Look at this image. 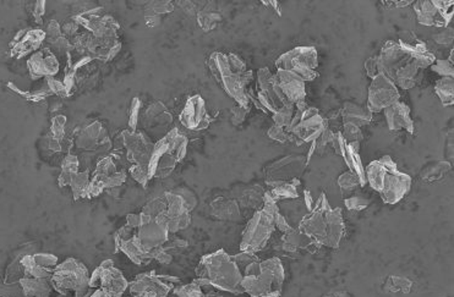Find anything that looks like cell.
I'll use <instances>...</instances> for the list:
<instances>
[{
	"label": "cell",
	"mask_w": 454,
	"mask_h": 297,
	"mask_svg": "<svg viewBox=\"0 0 454 297\" xmlns=\"http://www.w3.org/2000/svg\"><path fill=\"white\" fill-rule=\"evenodd\" d=\"M249 112L250 107H246V108H245V107H240V105H235L234 108H233V112H232V114H233V116H232L233 124H243L245 119H246V116L249 114Z\"/></svg>",
	"instance_id": "obj_53"
},
{
	"label": "cell",
	"mask_w": 454,
	"mask_h": 297,
	"mask_svg": "<svg viewBox=\"0 0 454 297\" xmlns=\"http://www.w3.org/2000/svg\"><path fill=\"white\" fill-rule=\"evenodd\" d=\"M165 208L155 219L165 224L170 234L186 229L191 223L190 212L197 206V198L188 188H178L163 195Z\"/></svg>",
	"instance_id": "obj_7"
},
{
	"label": "cell",
	"mask_w": 454,
	"mask_h": 297,
	"mask_svg": "<svg viewBox=\"0 0 454 297\" xmlns=\"http://www.w3.org/2000/svg\"><path fill=\"white\" fill-rule=\"evenodd\" d=\"M209 68L215 81L230 98L234 99L236 105L245 108L250 107L248 89L254 79V73L248 70L244 60L234 53L215 52L211 54Z\"/></svg>",
	"instance_id": "obj_2"
},
{
	"label": "cell",
	"mask_w": 454,
	"mask_h": 297,
	"mask_svg": "<svg viewBox=\"0 0 454 297\" xmlns=\"http://www.w3.org/2000/svg\"><path fill=\"white\" fill-rule=\"evenodd\" d=\"M285 272L280 258L251 263L243 269L241 287L249 297H280Z\"/></svg>",
	"instance_id": "obj_5"
},
{
	"label": "cell",
	"mask_w": 454,
	"mask_h": 297,
	"mask_svg": "<svg viewBox=\"0 0 454 297\" xmlns=\"http://www.w3.org/2000/svg\"><path fill=\"white\" fill-rule=\"evenodd\" d=\"M20 282L26 296L29 297H48L53 287L50 280L40 277H22Z\"/></svg>",
	"instance_id": "obj_33"
},
{
	"label": "cell",
	"mask_w": 454,
	"mask_h": 297,
	"mask_svg": "<svg viewBox=\"0 0 454 297\" xmlns=\"http://www.w3.org/2000/svg\"><path fill=\"white\" fill-rule=\"evenodd\" d=\"M45 40V31L37 30V29L21 31L11 42V55L20 59L26 55L35 54Z\"/></svg>",
	"instance_id": "obj_22"
},
{
	"label": "cell",
	"mask_w": 454,
	"mask_h": 297,
	"mask_svg": "<svg viewBox=\"0 0 454 297\" xmlns=\"http://www.w3.org/2000/svg\"><path fill=\"white\" fill-rule=\"evenodd\" d=\"M179 121L185 129L194 132L207 129L212 119L206 108L205 99L199 94L191 96L185 102L184 108L180 113Z\"/></svg>",
	"instance_id": "obj_17"
},
{
	"label": "cell",
	"mask_w": 454,
	"mask_h": 297,
	"mask_svg": "<svg viewBox=\"0 0 454 297\" xmlns=\"http://www.w3.org/2000/svg\"><path fill=\"white\" fill-rule=\"evenodd\" d=\"M377 68L379 74H384L388 79H395L397 71L404 65L411 61L409 55L400 48L398 42L387 40L379 50V54L376 56Z\"/></svg>",
	"instance_id": "obj_18"
},
{
	"label": "cell",
	"mask_w": 454,
	"mask_h": 297,
	"mask_svg": "<svg viewBox=\"0 0 454 297\" xmlns=\"http://www.w3.org/2000/svg\"><path fill=\"white\" fill-rule=\"evenodd\" d=\"M74 144L80 151H96L109 144V139L105 126L100 121H93L77 131Z\"/></svg>",
	"instance_id": "obj_21"
},
{
	"label": "cell",
	"mask_w": 454,
	"mask_h": 297,
	"mask_svg": "<svg viewBox=\"0 0 454 297\" xmlns=\"http://www.w3.org/2000/svg\"><path fill=\"white\" fill-rule=\"evenodd\" d=\"M316 243L308 238L305 234L301 233L299 229H292L288 233L283 234L282 238V248L285 252H295L301 248H309Z\"/></svg>",
	"instance_id": "obj_32"
},
{
	"label": "cell",
	"mask_w": 454,
	"mask_h": 297,
	"mask_svg": "<svg viewBox=\"0 0 454 297\" xmlns=\"http://www.w3.org/2000/svg\"><path fill=\"white\" fill-rule=\"evenodd\" d=\"M271 196L273 197L275 202L280 201V199H296L299 198V192H298V188H295L294 185L290 183H275L273 186H271Z\"/></svg>",
	"instance_id": "obj_39"
},
{
	"label": "cell",
	"mask_w": 454,
	"mask_h": 297,
	"mask_svg": "<svg viewBox=\"0 0 454 297\" xmlns=\"http://www.w3.org/2000/svg\"><path fill=\"white\" fill-rule=\"evenodd\" d=\"M264 195H265V191L264 188L259 186V185H255V186H251V188H248L245 190L243 195L240 196V202L244 206V207H249V208H262V204H264Z\"/></svg>",
	"instance_id": "obj_37"
},
{
	"label": "cell",
	"mask_w": 454,
	"mask_h": 297,
	"mask_svg": "<svg viewBox=\"0 0 454 297\" xmlns=\"http://www.w3.org/2000/svg\"><path fill=\"white\" fill-rule=\"evenodd\" d=\"M416 19L420 25L427 26V27H439L444 29L448 27L444 22V17L439 14L437 8L434 6L431 0H418L413 1Z\"/></svg>",
	"instance_id": "obj_27"
},
{
	"label": "cell",
	"mask_w": 454,
	"mask_h": 297,
	"mask_svg": "<svg viewBox=\"0 0 454 297\" xmlns=\"http://www.w3.org/2000/svg\"><path fill=\"white\" fill-rule=\"evenodd\" d=\"M277 70H285L299 76L305 82L319 77V53L315 47H295L275 60Z\"/></svg>",
	"instance_id": "obj_9"
},
{
	"label": "cell",
	"mask_w": 454,
	"mask_h": 297,
	"mask_svg": "<svg viewBox=\"0 0 454 297\" xmlns=\"http://www.w3.org/2000/svg\"><path fill=\"white\" fill-rule=\"evenodd\" d=\"M301 233L311 238L317 246L338 248L345 236V224L340 207L331 206L326 193L317 198L312 211L306 214L299 223Z\"/></svg>",
	"instance_id": "obj_1"
},
{
	"label": "cell",
	"mask_w": 454,
	"mask_h": 297,
	"mask_svg": "<svg viewBox=\"0 0 454 297\" xmlns=\"http://www.w3.org/2000/svg\"><path fill=\"white\" fill-rule=\"evenodd\" d=\"M400 92L395 82L386 75L379 74L372 79L368 94V109L374 113H381L391 105L400 102Z\"/></svg>",
	"instance_id": "obj_16"
},
{
	"label": "cell",
	"mask_w": 454,
	"mask_h": 297,
	"mask_svg": "<svg viewBox=\"0 0 454 297\" xmlns=\"http://www.w3.org/2000/svg\"><path fill=\"white\" fill-rule=\"evenodd\" d=\"M308 167L304 154H290L278 159L265 168L266 183L273 186L275 183H290L299 178Z\"/></svg>",
	"instance_id": "obj_15"
},
{
	"label": "cell",
	"mask_w": 454,
	"mask_h": 297,
	"mask_svg": "<svg viewBox=\"0 0 454 297\" xmlns=\"http://www.w3.org/2000/svg\"><path fill=\"white\" fill-rule=\"evenodd\" d=\"M140 100L137 98L134 99L133 103H131V108H130L129 126L131 131H136L137 123H139V119H140Z\"/></svg>",
	"instance_id": "obj_52"
},
{
	"label": "cell",
	"mask_w": 454,
	"mask_h": 297,
	"mask_svg": "<svg viewBox=\"0 0 454 297\" xmlns=\"http://www.w3.org/2000/svg\"><path fill=\"white\" fill-rule=\"evenodd\" d=\"M79 172H80V160L77 158V155L68 154L61 165V174H60L59 180H58L60 188L70 186L73 178Z\"/></svg>",
	"instance_id": "obj_34"
},
{
	"label": "cell",
	"mask_w": 454,
	"mask_h": 297,
	"mask_svg": "<svg viewBox=\"0 0 454 297\" xmlns=\"http://www.w3.org/2000/svg\"><path fill=\"white\" fill-rule=\"evenodd\" d=\"M126 180V172L121 159L115 154L105 155L97 164L89 186V198L96 197L105 190L119 188Z\"/></svg>",
	"instance_id": "obj_10"
},
{
	"label": "cell",
	"mask_w": 454,
	"mask_h": 297,
	"mask_svg": "<svg viewBox=\"0 0 454 297\" xmlns=\"http://www.w3.org/2000/svg\"><path fill=\"white\" fill-rule=\"evenodd\" d=\"M345 141L350 142H361L364 139V135L358 126L351 124H343V131H340Z\"/></svg>",
	"instance_id": "obj_50"
},
{
	"label": "cell",
	"mask_w": 454,
	"mask_h": 297,
	"mask_svg": "<svg viewBox=\"0 0 454 297\" xmlns=\"http://www.w3.org/2000/svg\"><path fill=\"white\" fill-rule=\"evenodd\" d=\"M384 112L391 131L405 130L408 134H414V120L411 119L410 108L405 103L397 102Z\"/></svg>",
	"instance_id": "obj_25"
},
{
	"label": "cell",
	"mask_w": 454,
	"mask_h": 297,
	"mask_svg": "<svg viewBox=\"0 0 454 297\" xmlns=\"http://www.w3.org/2000/svg\"><path fill=\"white\" fill-rule=\"evenodd\" d=\"M188 144L189 141L186 136L176 128L156 141L149 163L151 180L168 176L174 170L176 164L185 158Z\"/></svg>",
	"instance_id": "obj_6"
},
{
	"label": "cell",
	"mask_w": 454,
	"mask_h": 297,
	"mask_svg": "<svg viewBox=\"0 0 454 297\" xmlns=\"http://www.w3.org/2000/svg\"><path fill=\"white\" fill-rule=\"evenodd\" d=\"M340 112L343 124H351L358 128H363L372 121V113L368 109V107L354 102H345Z\"/></svg>",
	"instance_id": "obj_28"
},
{
	"label": "cell",
	"mask_w": 454,
	"mask_h": 297,
	"mask_svg": "<svg viewBox=\"0 0 454 297\" xmlns=\"http://www.w3.org/2000/svg\"><path fill=\"white\" fill-rule=\"evenodd\" d=\"M451 168H452V164L449 163V162H444V160L432 162V163L427 164L421 170L420 176L427 183H434V181H439V180L444 178V175L451 170Z\"/></svg>",
	"instance_id": "obj_35"
},
{
	"label": "cell",
	"mask_w": 454,
	"mask_h": 297,
	"mask_svg": "<svg viewBox=\"0 0 454 297\" xmlns=\"http://www.w3.org/2000/svg\"><path fill=\"white\" fill-rule=\"evenodd\" d=\"M265 6H271L273 9H275V11H277V14L278 15H282V10H280V3L278 1H275V0H271V1H262Z\"/></svg>",
	"instance_id": "obj_59"
},
{
	"label": "cell",
	"mask_w": 454,
	"mask_h": 297,
	"mask_svg": "<svg viewBox=\"0 0 454 297\" xmlns=\"http://www.w3.org/2000/svg\"><path fill=\"white\" fill-rule=\"evenodd\" d=\"M257 91L265 92L278 109L280 107L288 105V100L285 99V94L282 93L275 74H272L268 68H261L257 71Z\"/></svg>",
	"instance_id": "obj_26"
},
{
	"label": "cell",
	"mask_w": 454,
	"mask_h": 297,
	"mask_svg": "<svg viewBox=\"0 0 454 297\" xmlns=\"http://www.w3.org/2000/svg\"><path fill=\"white\" fill-rule=\"evenodd\" d=\"M326 297H350L347 292H333V294H331V295H328V296Z\"/></svg>",
	"instance_id": "obj_62"
},
{
	"label": "cell",
	"mask_w": 454,
	"mask_h": 297,
	"mask_svg": "<svg viewBox=\"0 0 454 297\" xmlns=\"http://www.w3.org/2000/svg\"><path fill=\"white\" fill-rule=\"evenodd\" d=\"M366 181L379 193L384 204H397L408 195L411 178L400 172L391 155H384L365 168Z\"/></svg>",
	"instance_id": "obj_3"
},
{
	"label": "cell",
	"mask_w": 454,
	"mask_h": 297,
	"mask_svg": "<svg viewBox=\"0 0 454 297\" xmlns=\"http://www.w3.org/2000/svg\"><path fill=\"white\" fill-rule=\"evenodd\" d=\"M232 257L234 259V262L238 264V267L240 268L241 272H243V269H244L245 267H248V266L251 264V263L259 261V258L257 257L255 253L243 252V251H241L239 254L232 256Z\"/></svg>",
	"instance_id": "obj_51"
},
{
	"label": "cell",
	"mask_w": 454,
	"mask_h": 297,
	"mask_svg": "<svg viewBox=\"0 0 454 297\" xmlns=\"http://www.w3.org/2000/svg\"><path fill=\"white\" fill-rule=\"evenodd\" d=\"M179 282L178 277L157 275L155 272L144 273L129 282L123 297H167Z\"/></svg>",
	"instance_id": "obj_13"
},
{
	"label": "cell",
	"mask_w": 454,
	"mask_h": 297,
	"mask_svg": "<svg viewBox=\"0 0 454 297\" xmlns=\"http://www.w3.org/2000/svg\"><path fill=\"white\" fill-rule=\"evenodd\" d=\"M370 201L368 198L364 197V196H360V195H355V196H350V197H347L345 199V208L348 211H364V209L369 207Z\"/></svg>",
	"instance_id": "obj_48"
},
{
	"label": "cell",
	"mask_w": 454,
	"mask_h": 297,
	"mask_svg": "<svg viewBox=\"0 0 454 297\" xmlns=\"http://www.w3.org/2000/svg\"><path fill=\"white\" fill-rule=\"evenodd\" d=\"M129 282L112 259L102 263L90 277V289H100L108 297H123Z\"/></svg>",
	"instance_id": "obj_14"
},
{
	"label": "cell",
	"mask_w": 454,
	"mask_h": 297,
	"mask_svg": "<svg viewBox=\"0 0 454 297\" xmlns=\"http://www.w3.org/2000/svg\"><path fill=\"white\" fill-rule=\"evenodd\" d=\"M144 118H145L146 125L151 130L165 129V132H169L168 126L173 123V116L160 102L151 105L150 108L146 110Z\"/></svg>",
	"instance_id": "obj_29"
},
{
	"label": "cell",
	"mask_w": 454,
	"mask_h": 297,
	"mask_svg": "<svg viewBox=\"0 0 454 297\" xmlns=\"http://www.w3.org/2000/svg\"><path fill=\"white\" fill-rule=\"evenodd\" d=\"M27 68L33 79H54V76L59 74L61 60L54 50L43 48L31 55Z\"/></svg>",
	"instance_id": "obj_19"
},
{
	"label": "cell",
	"mask_w": 454,
	"mask_h": 297,
	"mask_svg": "<svg viewBox=\"0 0 454 297\" xmlns=\"http://www.w3.org/2000/svg\"><path fill=\"white\" fill-rule=\"evenodd\" d=\"M410 4H413V1L411 0H407V1H402V0H400V1H384V6H388L389 8H404V6H410Z\"/></svg>",
	"instance_id": "obj_57"
},
{
	"label": "cell",
	"mask_w": 454,
	"mask_h": 297,
	"mask_svg": "<svg viewBox=\"0 0 454 297\" xmlns=\"http://www.w3.org/2000/svg\"><path fill=\"white\" fill-rule=\"evenodd\" d=\"M275 218L265 211L259 209L255 212L252 218L245 227L240 250L243 252L256 253L262 251L270 241L272 234L275 231Z\"/></svg>",
	"instance_id": "obj_11"
},
{
	"label": "cell",
	"mask_w": 454,
	"mask_h": 297,
	"mask_svg": "<svg viewBox=\"0 0 454 297\" xmlns=\"http://www.w3.org/2000/svg\"><path fill=\"white\" fill-rule=\"evenodd\" d=\"M326 128H328V121L319 114V109L309 107L304 112L295 110L287 131L294 135L301 144H311L319 139Z\"/></svg>",
	"instance_id": "obj_12"
},
{
	"label": "cell",
	"mask_w": 454,
	"mask_h": 297,
	"mask_svg": "<svg viewBox=\"0 0 454 297\" xmlns=\"http://www.w3.org/2000/svg\"><path fill=\"white\" fill-rule=\"evenodd\" d=\"M52 287L61 295L68 292H75V297H87L90 289L89 269L84 263L75 258H68L66 261L54 268L50 277Z\"/></svg>",
	"instance_id": "obj_8"
},
{
	"label": "cell",
	"mask_w": 454,
	"mask_h": 297,
	"mask_svg": "<svg viewBox=\"0 0 454 297\" xmlns=\"http://www.w3.org/2000/svg\"><path fill=\"white\" fill-rule=\"evenodd\" d=\"M89 297H108V296L105 295V292L102 291V290H100V289H96V291L92 292V294H91L90 296Z\"/></svg>",
	"instance_id": "obj_61"
},
{
	"label": "cell",
	"mask_w": 454,
	"mask_h": 297,
	"mask_svg": "<svg viewBox=\"0 0 454 297\" xmlns=\"http://www.w3.org/2000/svg\"><path fill=\"white\" fill-rule=\"evenodd\" d=\"M454 30L452 27H444L442 32H439L432 36V40L434 45H441V47H453Z\"/></svg>",
	"instance_id": "obj_49"
},
{
	"label": "cell",
	"mask_w": 454,
	"mask_h": 297,
	"mask_svg": "<svg viewBox=\"0 0 454 297\" xmlns=\"http://www.w3.org/2000/svg\"><path fill=\"white\" fill-rule=\"evenodd\" d=\"M196 275L205 279L209 284L207 287H213L218 291L235 295L245 294L241 287L243 272L225 250L204 256L196 268Z\"/></svg>",
	"instance_id": "obj_4"
},
{
	"label": "cell",
	"mask_w": 454,
	"mask_h": 297,
	"mask_svg": "<svg viewBox=\"0 0 454 297\" xmlns=\"http://www.w3.org/2000/svg\"><path fill=\"white\" fill-rule=\"evenodd\" d=\"M420 79H421V75H420L419 68L413 61H410L397 71L393 82L397 86V89L407 91V89H414L415 86L419 84Z\"/></svg>",
	"instance_id": "obj_31"
},
{
	"label": "cell",
	"mask_w": 454,
	"mask_h": 297,
	"mask_svg": "<svg viewBox=\"0 0 454 297\" xmlns=\"http://www.w3.org/2000/svg\"><path fill=\"white\" fill-rule=\"evenodd\" d=\"M173 292L178 297H206L204 289L195 282L183 287H174Z\"/></svg>",
	"instance_id": "obj_44"
},
{
	"label": "cell",
	"mask_w": 454,
	"mask_h": 297,
	"mask_svg": "<svg viewBox=\"0 0 454 297\" xmlns=\"http://www.w3.org/2000/svg\"><path fill=\"white\" fill-rule=\"evenodd\" d=\"M364 68L366 74H368V76H369L371 79H374V77H376V76L379 74L376 56H371L369 59L365 60Z\"/></svg>",
	"instance_id": "obj_54"
},
{
	"label": "cell",
	"mask_w": 454,
	"mask_h": 297,
	"mask_svg": "<svg viewBox=\"0 0 454 297\" xmlns=\"http://www.w3.org/2000/svg\"><path fill=\"white\" fill-rule=\"evenodd\" d=\"M315 152H316V141H314V142H311V144H310L309 153H308V155H306V163H310V160H311V158H312V155H314Z\"/></svg>",
	"instance_id": "obj_60"
},
{
	"label": "cell",
	"mask_w": 454,
	"mask_h": 297,
	"mask_svg": "<svg viewBox=\"0 0 454 297\" xmlns=\"http://www.w3.org/2000/svg\"><path fill=\"white\" fill-rule=\"evenodd\" d=\"M333 147L337 153L340 154L345 159L347 167L349 168V172L354 173L359 178L361 188H364L368 183L366 181V174H365L364 164L361 160L359 152H356L350 147L349 144L345 141L343 135L340 131L335 132V141H333Z\"/></svg>",
	"instance_id": "obj_23"
},
{
	"label": "cell",
	"mask_w": 454,
	"mask_h": 297,
	"mask_svg": "<svg viewBox=\"0 0 454 297\" xmlns=\"http://www.w3.org/2000/svg\"><path fill=\"white\" fill-rule=\"evenodd\" d=\"M432 3L444 17L446 25L448 26L451 20L453 19V0H432Z\"/></svg>",
	"instance_id": "obj_47"
},
{
	"label": "cell",
	"mask_w": 454,
	"mask_h": 297,
	"mask_svg": "<svg viewBox=\"0 0 454 297\" xmlns=\"http://www.w3.org/2000/svg\"><path fill=\"white\" fill-rule=\"evenodd\" d=\"M338 186L343 195H349L354 192L356 188H360L359 178L351 172H345L338 178Z\"/></svg>",
	"instance_id": "obj_43"
},
{
	"label": "cell",
	"mask_w": 454,
	"mask_h": 297,
	"mask_svg": "<svg viewBox=\"0 0 454 297\" xmlns=\"http://www.w3.org/2000/svg\"><path fill=\"white\" fill-rule=\"evenodd\" d=\"M338 115H340V110H332V112H331L330 114H328V118H327V119H326V120L333 119V118H335H335H337V116H338Z\"/></svg>",
	"instance_id": "obj_63"
},
{
	"label": "cell",
	"mask_w": 454,
	"mask_h": 297,
	"mask_svg": "<svg viewBox=\"0 0 454 297\" xmlns=\"http://www.w3.org/2000/svg\"><path fill=\"white\" fill-rule=\"evenodd\" d=\"M430 69L434 73L439 75L441 77H451L454 79L453 63H451L448 59H436L434 64L430 66Z\"/></svg>",
	"instance_id": "obj_45"
},
{
	"label": "cell",
	"mask_w": 454,
	"mask_h": 297,
	"mask_svg": "<svg viewBox=\"0 0 454 297\" xmlns=\"http://www.w3.org/2000/svg\"><path fill=\"white\" fill-rule=\"evenodd\" d=\"M434 93L437 94V97L444 107L453 105L454 79L441 77L434 84Z\"/></svg>",
	"instance_id": "obj_36"
},
{
	"label": "cell",
	"mask_w": 454,
	"mask_h": 297,
	"mask_svg": "<svg viewBox=\"0 0 454 297\" xmlns=\"http://www.w3.org/2000/svg\"><path fill=\"white\" fill-rule=\"evenodd\" d=\"M413 287V282L405 277H398V275H391L387 277L384 282V290L389 292H403V294H409Z\"/></svg>",
	"instance_id": "obj_40"
},
{
	"label": "cell",
	"mask_w": 454,
	"mask_h": 297,
	"mask_svg": "<svg viewBox=\"0 0 454 297\" xmlns=\"http://www.w3.org/2000/svg\"><path fill=\"white\" fill-rule=\"evenodd\" d=\"M294 105L288 103V105L280 107V109L277 110L275 114H272V120L275 121V126H280V128H283V129L287 130L289 128L292 119L294 116Z\"/></svg>",
	"instance_id": "obj_41"
},
{
	"label": "cell",
	"mask_w": 454,
	"mask_h": 297,
	"mask_svg": "<svg viewBox=\"0 0 454 297\" xmlns=\"http://www.w3.org/2000/svg\"><path fill=\"white\" fill-rule=\"evenodd\" d=\"M267 135H268V137L271 139L277 141L280 144H287L288 141H292V142L296 144V141H298V139L295 137L294 135L289 134L287 130L283 129V128H280V126H275V125L271 126Z\"/></svg>",
	"instance_id": "obj_46"
},
{
	"label": "cell",
	"mask_w": 454,
	"mask_h": 297,
	"mask_svg": "<svg viewBox=\"0 0 454 297\" xmlns=\"http://www.w3.org/2000/svg\"><path fill=\"white\" fill-rule=\"evenodd\" d=\"M222 20L220 14L212 10L199 11L197 13V22L202 30L209 32V31L215 29L218 22Z\"/></svg>",
	"instance_id": "obj_42"
},
{
	"label": "cell",
	"mask_w": 454,
	"mask_h": 297,
	"mask_svg": "<svg viewBox=\"0 0 454 297\" xmlns=\"http://www.w3.org/2000/svg\"><path fill=\"white\" fill-rule=\"evenodd\" d=\"M275 76L288 103L295 105L299 100L306 98V82L300 79L299 76L285 70H277Z\"/></svg>",
	"instance_id": "obj_24"
},
{
	"label": "cell",
	"mask_w": 454,
	"mask_h": 297,
	"mask_svg": "<svg viewBox=\"0 0 454 297\" xmlns=\"http://www.w3.org/2000/svg\"><path fill=\"white\" fill-rule=\"evenodd\" d=\"M398 45L407 54L409 55L411 61L420 70L427 69L434 64V60L437 59L434 52L430 50L429 45L420 40L414 35V32H409V31L402 32Z\"/></svg>",
	"instance_id": "obj_20"
},
{
	"label": "cell",
	"mask_w": 454,
	"mask_h": 297,
	"mask_svg": "<svg viewBox=\"0 0 454 297\" xmlns=\"http://www.w3.org/2000/svg\"><path fill=\"white\" fill-rule=\"evenodd\" d=\"M304 197H305V207L308 211H312L315 206V199L312 197V193L310 190H304Z\"/></svg>",
	"instance_id": "obj_56"
},
{
	"label": "cell",
	"mask_w": 454,
	"mask_h": 297,
	"mask_svg": "<svg viewBox=\"0 0 454 297\" xmlns=\"http://www.w3.org/2000/svg\"><path fill=\"white\" fill-rule=\"evenodd\" d=\"M275 227L280 230V233L283 234L288 233V231H290L293 229V227L288 223V220H287L285 215L280 213L275 217Z\"/></svg>",
	"instance_id": "obj_55"
},
{
	"label": "cell",
	"mask_w": 454,
	"mask_h": 297,
	"mask_svg": "<svg viewBox=\"0 0 454 297\" xmlns=\"http://www.w3.org/2000/svg\"><path fill=\"white\" fill-rule=\"evenodd\" d=\"M45 15V1H40V3H36L35 6V16L36 20L40 22V17Z\"/></svg>",
	"instance_id": "obj_58"
},
{
	"label": "cell",
	"mask_w": 454,
	"mask_h": 297,
	"mask_svg": "<svg viewBox=\"0 0 454 297\" xmlns=\"http://www.w3.org/2000/svg\"><path fill=\"white\" fill-rule=\"evenodd\" d=\"M90 180V172H87V170L79 172V173L76 174L70 183V188H73V193H74L75 199L89 198Z\"/></svg>",
	"instance_id": "obj_38"
},
{
	"label": "cell",
	"mask_w": 454,
	"mask_h": 297,
	"mask_svg": "<svg viewBox=\"0 0 454 297\" xmlns=\"http://www.w3.org/2000/svg\"><path fill=\"white\" fill-rule=\"evenodd\" d=\"M212 214L222 220H230V222H238L241 219L239 204L235 199L229 198H215L211 204Z\"/></svg>",
	"instance_id": "obj_30"
}]
</instances>
